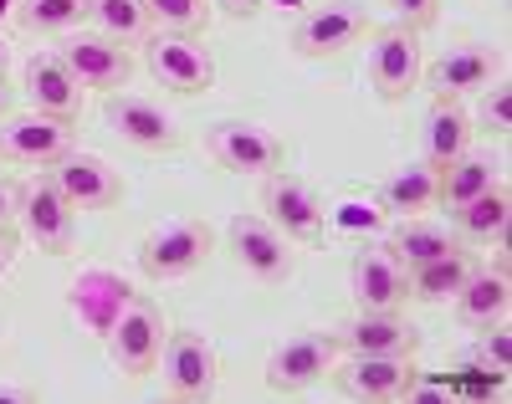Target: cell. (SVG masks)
<instances>
[{"label": "cell", "instance_id": "cell-16", "mask_svg": "<svg viewBox=\"0 0 512 404\" xmlns=\"http://www.w3.org/2000/svg\"><path fill=\"white\" fill-rule=\"evenodd\" d=\"M262 210H267V220L287 241H318L323 236V200H318V190L308 185V179L287 174V169L267 174Z\"/></svg>", "mask_w": 512, "mask_h": 404}, {"label": "cell", "instance_id": "cell-5", "mask_svg": "<svg viewBox=\"0 0 512 404\" xmlns=\"http://www.w3.org/2000/svg\"><path fill=\"white\" fill-rule=\"evenodd\" d=\"M205 149H210V159H216L221 169H231V174H277L282 169V139L272 128H262V123H246V118H221V123H210L205 128Z\"/></svg>", "mask_w": 512, "mask_h": 404}, {"label": "cell", "instance_id": "cell-2", "mask_svg": "<svg viewBox=\"0 0 512 404\" xmlns=\"http://www.w3.org/2000/svg\"><path fill=\"white\" fill-rule=\"evenodd\" d=\"M144 67L159 87H169V93H205L210 82H216V57H210V47L200 36H180V31H149L144 41Z\"/></svg>", "mask_w": 512, "mask_h": 404}, {"label": "cell", "instance_id": "cell-13", "mask_svg": "<svg viewBox=\"0 0 512 404\" xmlns=\"http://www.w3.org/2000/svg\"><path fill=\"white\" fill-rule=\"evenodd\" d=\"M134 297H139L134 282L118 277V272H108V266H88V272H77L72 287H67L72 318L88 328V333H98V338L113 333V323L128 312V302H134Z\"/></svg>", "mask_w": 512, "mask_h": 404}, {"label": "cell", "instance_id": "cell-6", "mask_svg": "<svg viewBox=\"0 0 512 404\" xmlns=\"http://www.w3.org/2000/svg\"><path fill=\"white\" fill-rule=\"evenodd\" d=\"M415 379H420L415 353H344L333 364V384L349 399H369V404L405 399Z\"/></svg>", "mask_w": 512, "mask_h": 404}, {"label": "cell", "instance_id": "cell-32", "mask_svg": "<svg viewBox=\"0 0 512 404\" xmlns=\"http://www.w3.org/2000/svg\"><path fill=\"white\" fill-rule=\"evenodd\" d=\"M466 364H472L477 374H492V379H502V374L512 369V333H507V318L477 328V348L466 353Z\"/></svg>", "mask_w": 512, "mask_h": 404}, {"label": "cell", "instance_id": "cell-15", "mask_svg": "<svg viewBox=\"0 0 512 404\" xmlns=\"http://www.w3.org/2000/svg\"><path fill=\"white\" fill-rule=\"evenodd\" d=\"M369 36V16L359 6H313L292 21V52L297 57H338L359 47V41Z\"/></svg>", "mask_w": 512, "mask_h": 404}, {"label": "cell", "instance_id": "cell-10", "mask_svg": "<svg viewBox=\"0 0 512 404\" xmlns=\"http://www.w3.org/2000/svg\"><path fill=\"white\" fill-rule=\"evenodd\" d=\"M226 241H231V256L241 261V272L256 277V282H287L297 272L292 241L272 226L267 215H236L226 226Z\"/></svg>", "mask_w": 512, "mask_h": 404}, {"label": "cell", "instance_id": "cell-21", "mask_svg": "<svg viewBox=\"0 0 512 404\" xmlns=\"http://www.w3.org/2000/svg\"><path fill=\"white\" fill-rule=\"evenodd\" d=\"M456 302V318L466 328H487L502 323L507 307H512V282H507V256H497V266H472V277L461 282Z\"/></svg>", "mask_w": 512, "mask_h": 404}, {"label": "cell", "instance_id": "cell-3", "mask_svg": "<svg viewBox=\"0 0 512 404\" xmlns=\"http://www.w3.org/2000/svg\"><path fill=\"white\" fill-rule=\"evenodd\" d=\"M210 246H216V236H210L205 220H164V226H154L139 241V272L154 277V282L190 277L205 266Z\"/></svg>", "mask_w": 512, "mask_h": 404}, {"label": "cell", "instance_id": "cell-7", "mask_svg": "<svg viewBox=\"0 0 512 404\" xmlns=\"http://www.w3.org/2000/svg\"><path fill=\"white\" fill-rule=\"evenodd\" d=\"M420 72H425L420 31H410V26L369 31V82L384 103H405L420 87Z\"/></svg>", "mask_w": 512, "mask_h": 404}, {"label": "cell", "instance_id": "cell-1", "mask_svg": "<svg viewBox=\"0 0 512 404\" xmlns=\"http://www.w3.org/2000/svg\"><path fill=\"white\" fill-rule=\"evenodd\" d=\"M16 220L31 246H41L47 256H67L77 246V210L72 200L57 190L52 174H31L16 190Z\"/></svg>", "mask_w": 512, "mask_h": 404}, {"label": "cell", "instance_id": "cell-31", "mask_svg": "<svg viewBox=\"0 0 512 404\" xmlns=\"http://www.w3.org/2000/svg\"><path fill=\"white\" fill-rule=\"evenodd\" d=\"M149 31H180V36H200L210 21L205 0H144Z\"/></svg>", "mask_w": 512, "mask_h": 404}, {"label": "cell", "instance_id": "cell-41", "mask_svg": "<svg viewBox=\"0 0 512 404\" xmlns=\"http://www.w3.org/2000/svg\"><path fill=\"white\" fill-rule=\"evenodd\" d=\"M6 11H16V0H0V16H6Z\"/></svg>", "mask_w": 512, "mask_h": 404}, {"label": "cell", "instance_id": "cell-25", "mask_svg": "<svg viewBox=\"0 0 512 404\" xmlns=\"http://www.w3.org/2000/svg\"><path fill=\"white\" fill-rule=\"evenodd\" d=\"M436 190H441V169L425 164V159H410V164H400L379 179V205L395 210V215H420V210L436 205Z\"/></svg>", "mask_w": 512, "mask_h": 404}, {"label": "cell", "instance_id": "cell-17", "mask_svg": "<svg viewBox=\"0 0 512 404\" xmlns=\"http://www.w3.org/2000/svg\"><path fill=\"white\" fill-rule=\"evenodd\" d=\"M57 57L67 62V72L82 87H98V93H118V87H128V77H134V57H128V47H118V41H108L98 31L67 36L57 47Z\"/></svg>", "mask_w": 512, "mask_h": 404}, {"label": "cell", "instance_id": "cell-22", "mask_svg": "<svg viewBox=\"0 0 512 404\" xmlns=\"http://www.w3.org/2000/svg\"><path fill=\"white\" fill-rule=\"evenodd\" d=\"M333 338H338V353H415L420 348V333L400 312H364V307Z\"/></svg>", "mask_w": 512, "mask_h": 404}, {"label": "cell", "instance_id": "cell-39", "mask_svg": "<svg viewBox=\"0 0 512 404\" xmlns=\"http://www.w3.org/2000/svg\"><path fill=\"white\" fill-rule=\"evenodd\" d=\"M11 113V93H6V77H0V118Z\"/></svg>", "mask_w": 512, "mask_h": 404}, {"label": "cell", "instance_id": "cell-33", "mask_svg": "<svg viewBox=\"0 0 512 404\" xmlns=\"http://www.w3.org/2000/svg\"><path fill=\"white\" fill-rule=\"evenodd\" d=\"M472 128H477V133H492V139H502V133L512 128V82H507V77H492V82L482 87L477 113H472Z\"/></svg>", "mask_w": 512, "mask_h": 404}, {"label": "cell", "instance_id": "cell-9", "mask_svg": "<svg viewBox=\"0 0 512 404\" xmlns=\"http://www.w3.org/2000/svg\"><path fill=\"white\" fill-rule=\"evenodd\" d=\"M62 154H72V123L52 113H6L0 118V159L26 169H52Z\"/></svg>", "mask_w": 512, "mask_h": 404}, {"label": "cell", "instance_id": "cell-29", "mask_svg": "<svg viewBox=\"0 0 512 404\" xmlns=\"http://www.w3.org/2000/svg\"><path fill=\"white\" fill-rule=\"evenodd\" d=\"M88 21H93L98 36L118 41V47H139L149 36L144 0H88Z\"/></svg>", "mask_w": 512, "mask_h": 404}, {"label": "cell", "instance_id": "cell-37", "mask_svg": "<svg viewBox=\"0 0 512 404\" xmlns=\"http://www.w3.org/2000/svg\"><path fill=\"white\" fill-rule=\"evenodd\" d=\"M216 6H221L226 16H236V21H251L256 11H262V0H216Z\"/></svg>", "mask_w": 512, "mask_h": 404}, {"label": "cell", "instance_id": "cell-38", "mask_svg": "<svg viewBox=\"0 0 512 404\" xmlns=\"http://www.w3.org/2000/svg\"><path fill=\"white\" fill-rule=\"evenodd\" d=\"M11 215H16V190H11V185H0V231L11 226Z\"/></svg>", "mask_w": 512, "mask_h": 404}, {"label": "cell", "instance_id": "cell-18", "mask_svg": "<svg viewBox=\"0 0 512 404\" xmlns=\"http://www.w3.org/2000/svg\"><path fill=\"white\" fill-rule=\"evenodd\" d=\"M420 77L431 82L436 98H466V93H482L492 77H502V52L487 47V41H461V47L441 52Z\"/></svg>", "mask_w": 512, "mask_h": 404}, {"label": "cell", "instance_id": "cell-12", "mask_svg": "<svg viewBox=\"0 0 512 404\" xmlns=\"http://www.w3.org/2000/svg\"><path fill=\"white\" fill-rule=\"evenodd\" d=\"M349 297L364 312H400L410 302V272L390 246H364L349 261Z\"/></svg>", "mask_w": 512, "mask_h": 404}, {"label": "cell", "instance_id": "cell-30", "mask_svg": "<svg viewBox=\"0 0 512 404\" xmlns=\"http://www.w3.org/2000/svg\"><path fill=\"white\" fill-rule=\"evenodd\" d=\"M16 21L31 36H67L88 21V0H16Z\"/></svg>", "mask_w": 512, "mask_h": 404}, {"label": "cell", "instance_id": "cell-11", "mask_svg": "<svg viewBox=\"0 0 512 404\" xmlns=\"http://www.w3.org/2000/svg\"><path fill=\"white\" fill-rule=\"evenodd\" d=\"M108 353L128 379H149L159 369V353H164V312H159V302H149V297L128 302V312L108 333Z\"/></svg>", "mask_w": 512, "mask_h": 404}, {"label": "cell", "instance_id": "cell-34", "mask_svg": "<svg viewBox=\"0 0 512 404\" xmlns=\"http://www.w3.org/2000/svg\"><path fill=\"white\" fill-rule=\"evenodd\" d=\"M384 6L395 11V26H410V31L436 26V16H441V0H384Z\"/></svg>", "mask_w": 512, "mask_h": 404}, {"label": "cell", "instance_id": "cell-26", "mask_svg": "<svg viewBox=\"0 0 512 404\" xmlns=\"http://www.w3.org/2000/svg\"><path fill=\"white\" fill-rule=\"evenodd\" d=\"M472 251H446V256H436V261H425V266H410V297L415 302H431V307H441V302H451L456 292H461V282L472 277Z\"/></svg>", "mask_w": 512, "mask_h": 404}, {"label": "cell", "instance_id": "cell-4", "mask_svg": "<svg viewBox=\"0 0 512 404\" xmlns=\"http://www.w3.org/2000/svg\"><path fill=\"white\" fill-rule=\"evenodd\" d=\"M216 374H221V358H216V343L195 328H180L164 338V353H159V379H164V394L169 399H210L216 394Z\"/></svg>", "mask_w": 512, "mask_h": 404}, {"label": "cell", "instance_id": "cell-28", "mask_svg": "<svg viewBox=\"0 0 512 404\" xmlns=\"http://www.w3.org/2000/svg\"><path fill=\"white\" fill-rule=\"evenodd\" d=\"M487 185H497V164L487 159V154H456L446 169H441V190H436V205H446V210H456V205H466L472 195H482Z\"/></svg>", "mask_w": 512, "mask_h": 404}, {"label": "cell", "instance_id": "cell-14", "mask_svg": "<svg viewBox=\"0 0 512 404\" xmlns=\"http://www.w3.org/2000/svg\"><path fill=\"white\" fill-rule=\"evenodd\" d=\"M103 123L118 133L123 144H134L144 154H169L180 144V123L175 113H164L154 98H134V93H108L103 103Z\"/></svg>", "mask_w": 512, "mask_h": 404}, {"label": "cell", "instance_id": "cell-8", "mask_svg": "<svg viewBox=\"0 0 512 404\" xmlns=\"http://www.w3.org/2000/svg\"><path fill=\"white\" fill-rule=\"evenodd\" d=\"M333 364H338V338L333 333H297V338H287L267 353L262 379H267L272 394H303V389L323 384L333 374Z\"/></svg>", "mask_w": 512, "mask_h": 404}, {"label": "cell", "instance_id": "cell-20", "mask_svg": "<svg viewBox=\"0 0 512 404\" xmlns=\"http://www.w3.org/2000/svg\"><path fill=\"white\" fill-rule=\"evenodd\" d=\"M21 87H26V103L36 113H52V118H77L82 108V82L67 72V62L57 52H36L26 57V72H21Z\"/></svg>", "mask_w": 512, "mask_h": 404}, {"label": "cell", "instance_id": "cell-35", "mask_svg": "<svg viewBox=\"0 0 512 404\" xmlns=\"http://www.w3.org/2000/svg\"><path fill=\"white\" fill-rule=\"evenodd\" d=\"M41 399V389H31V384H6L0 379V404H36Z\"/></svg>", "mask_w": 512, "mask_h": 404}, {"label": "cell", "instance_id": "cell-24", "mask_svg": "<svg viewBox=\"0 0 512 404\" xmlns=\"http://www.w3.org/2000/svg\"><path fill=\"white\" fill-rule=\"evenodd\" d=\"M456 220V236L472 241V246H507V220H512V190L502 185H487L482 195H472L466 205L451 210Z\"/></svg>", "mask_w": 512, "mask_h": 404}, {"label": "cell", "instance_id": "cell-27", "mask_svg": "<svg viewBox=\"0 0 512 404\" xmlns=\"http://www.w3.org/2000/svg\"><path fill=\"white\" fill-rule=\"evenodd\" d=\"M395 256H400V266L410 272V266H425V261H436V256H446V251H456L461 241L446 231V226H436V220H420V215H405L400 226H395V236L384 241Z\"/></svg>", "mask_w": 512, "mask_h": 404}, {"label": "cell", "instance_id": "cell-36", "mask_svg": "<svg viewBox=\"0 0 512 404\" xmlns=\"http://www.w3.org/2000/svg\"><path fill=\"white\" fill-rule=\"evenodd\" d=\"M16 251H21V241H16V231L6 226V231H0V277H6L11 266H16Z\"/></svg>", "mask_w": 512, "mask_h": 404}, {"label": "cell", "instance_id": "cell-23", "mask_svg": "<svg viewBox=\"0 0 512 404\" xmlns=\"http://www.w3.org/2000/svg\"><path fill=\"white\" fill-rule=\"evenodd\" d=\"M472 113H466L456 98H436L431 113H425V128H420V159L446 169L456 154L472 149Z\"/></svg>", "mask_w": 512, "mask_h": 404}, {"label": "cell", "instance_id": "cell-19", "mask_svg": "<svg viewBox=\"0 0 512 404\" xmlns=\"http://www.w3.org/2000/svg\"><path fill=\"white\" fill-rule=\"evenodd\" d=\"M57 190L72 200V210H113L123 200V174L103 159V154H62L52 164Z\"/></svg>", "mask_w": 512, "mask_h": 404}, {"label": "cell", "instance_id": "cell-40", "mask_svg": "<svg viewBox=\"0 0 512 404\" xmlns=\"http://www.w3.org/2000/svg\"><path fill=\"white\" fill-rule=\"evenodd\" d=\"M6 62H11V47H6V36H0V77H6Z\"/></svg>", "mask_w": 512, "mask_h": 404}]
</instances>
